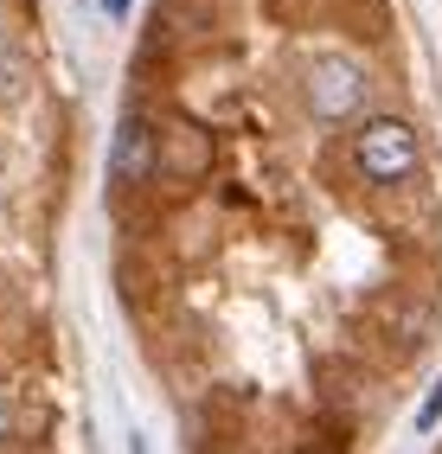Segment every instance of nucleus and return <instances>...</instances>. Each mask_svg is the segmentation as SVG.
<instances>
[{
	"label": "nucleus",
	"mask_w": 442,
	"mask_h": 454,
	"mask_svg": "<svg viewBox=\"0 0 442 454\" xmlns=\"http://www.w3.org/2000/svg\"><path fill=\"white\" fill-rule=\"evenodd\" d=\"M352 160L372 186H398V179L417 173V135H410L404 115H372V122L352 135Z\"/></svg>",
	"instance_id": "1"
},
{
	"label": "nucleus",
	"mask_w": 442,
	"mask_h": 454,
	"mask_svg": "<svg viewBox=\"0 0 442 454\" xmlns=\"http://www.w3.org/2000/svg\"><path fill=\"white\" fill-rule=\"evenodd\" d=\"M359 97H366L359 65H346V58H320V65H314V77H308V103H314L320 122H346V115L359 109Z\"/></svg>",
	"instance_id": "2"
},
{
	"label": "nucleus",
	"mask_w": 442,
	"mask_h": 454,
	"mask_svg": "<svg viewBox=\"0 0 442 454\" xmlns=\"http://www.w3.org/2000/svg\"><path fill=\"white\" fill-rule=\"evenodd\" d=\"M147 173H154V129L141 115H129L115 129V147H109V179L115 186H147Z\"/></svg>",
	"instance_id": "3"
},
{
	"label": "nucleus",
	"mask_w": 442,
	"mask_h": 454,
	"mask_svg": "<svg viewBox=\"0 0 442 454\" xmlns=\"http://www.w3.org/2000/svg\"><path fill=\"white\" fill-rule=\"evenodd\" d=\"M436 422H442V384L430 390V403L417 410V429H436Z\"/></svg>",
	"instance_id": "4"
}]
</instances>
